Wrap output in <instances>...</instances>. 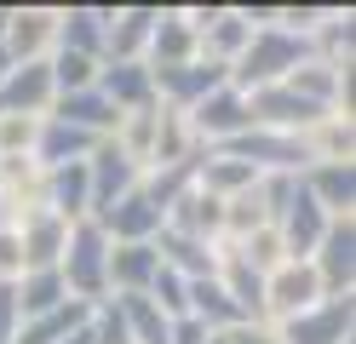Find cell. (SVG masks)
Here are the masks:
<instances>
[{
  "label": "cell",
  "mask_w": 356,
  "mask_h": 344,
  "mask_svg": "<svg viewBox=\"0 0 356 344\" xmlns=\"http://www.w3.org/2000/svg\"><path fill=\"white\" fill-rule=\"evenodd\" d=\"M86 316H92V304H58L47 316H35V321H17V338L12 344H63L75 327H86Z\"/></svg>",
  "instance_id": "4316f807"
},
{
  "label": "cell",
  "mask_w": 356,
  "mask_h": 344,
  "mask_svg": "<svg viewBox=\"0 0 356 344\" xmlns=\"http://www.w3.org/2000/svg\"><path fill=\"white\" fill-rule=\"evenodd\" d=\"M155 270H161V252H155V241L109 247V293H149Z\"/></svg>",
  "instance_id": "cb8c5ba5"
},
{
  "label": "cell",
  "mask_w": 356,
  "mask_h": 344,
  "mask_svg": "<svg viewBox=\"0 0 356 344\" xmlns=\"http://www.w3.org/2000/svg\"><path fill=\"white\" fill-rule=\"evenodd\" d=\"M115 310L127 321V338L132 344H167V327L172 321L149 304V293H115Z\"/></svg>",
  "instance_id": "83f0119b"
},
{
  "label": "cell",
  "mask_w": 356,
  "mask_h": 344,
  "mask_svg": "<svg viewBox=\"0 0 356 344\" xmlns=\"http://www.w3.org/2000/svg\"><path fill=\"white\" fill-rule=\"evenodd\" d=\"M350 333H356V293L322 298V304H310L299 316L276 321V338L282 344H345Z\"/></svg>",
  "instance_id": "3957f363"
},
{
  "label": "cell",
  "mask_w": 356,
  "mask_h": 344,
  "mask_svg": "<svg viewBox=\"0 0 356 344\" xmlns=\"http://www.w3.org/2000/svg\"><path fill=\"white\" fill-rule=\"evenodd\" d=\"M213 281L236 298V310L248 316V321H264V275L248 259H236L230 247H218V275H213Z\"/></svg>",
  "instance_id": "603a6c76"
},
{
  "label": "cell",
  "mask_w": 356,
  "mask_h": 344,
  "mask_svg": "<svg viewBox=\"0 0 356 344\" xmlns=\"http://www.w3.org/2000/svg\"><path fill=\"white\" fill-rule=\"evenodd\" d=\"M207 338H213V333H207L195 316H178L172 327H167V344H207Z\"/></svg>",
  "instance_id": "1f68e13d"
},
{
  "label": "cell",
  "mask_w": 356,
  "mask_h": 344,
  "mask_svg": "<svg viewBox=\"0 0 356 344\" xmlns=\"http://www.w3.org/2000/svg\"><path fill=\"white\" fill-rule=\"evenodd\" d=\"M24 275V259H17V236L0 229V281H17Z\"/></svg>",
  "instance_id": "d6a6232c"
},
{
  "label": "cell",
  "mask_w": 356,
  "mask_h": 344,
  "mask_svg": "<svg viewBox=\"0 0 356 344\" xmlns=\"http://www.w3.org/2000/svg\"><path fill=\"white\" fill-rule=\"evenodd\" d=\"M52 75H47V58L40 63H12L6 81H0V115H29V121H40V115L52 109Z\"/></svg>",
  "instance_id": "5bb4252c"
},
{
  "label": "cell",
  "mask_w": 356,
  "mask_h": 344,
  "mask_svg": "<svg viewBox=\"0 0 356 344\" xmlns=\"http://www.w3.org/2000/svg\"><path fill=\"white\" fill-rule=\"evenodd\" d=\"M0 17H6V6H0Z\"/></svg>",
  "instance_id": "74e56055"
},
{
  "label": "cell",
  "mask_w": 356,
  "mask_h": 344,
  "mask_svg": "<svg viewBox=\"0 0 356 344\" xmlns=\"http://www.w3.org/2000/svg\"><path fill=\"white\" fill-rule=\"evenodd\" d=\"M310 270L322 281V298H345L356 287V218H327V236L310 252Z\"/></svg>",
  "instance_id": "5b68a950"
},
{
  "label": "cell",
  "mask_w": 356,
  "mask_h": 344,
  "mask_svg": "<svg viewBox=\"0 0 356 344\" xmlns=\"http://www.w3.org/2000/svg\"><path fill=\"white\" fill-rule=\"evenodd\" d=\"M12 236H17V259H24V270H58L63 241H70V224H63L58 213H47V206H29V213L12 224Z\"/></svg>",
  "instance_id": "30bf717a"
},
{
  "label": "cell",
  "mask_w": 356,
  "mask_h": 344,
  "mask_svg": "<svg viewBox=\"0 0 356 344\" xmlns=\"http://www.w3.org/2000/svg\"><path fill=\"white\" fill-rule=\"evenodd\" d=\"M149 81H155V104L190 115L207 92H218V86L230 81V69L213 63V58H195V63H178V69H149Z\"/></svg>",
  "instance_id": "8992f818"
},
{
  "label": "cell",
  "mask_w": 356,
  "mask_h": 344,
  "mask_svg": "<svg viewBox=\"0 0 356 344\" xmlns=\"http://www.w3.org/2000/svg\"><path fill=\"white\" fill-rule=\"evenodd\" d=\"M58 275H63V293H70L75 304H104V298H109V236L92 218L70 224Z\"/></svg>",
  "instance_id": "7a4b0ae2"
},
{
  "label": "cell",
  "mask_w": 356,
  "mask_h": 344,
  "mask_svg": "<svg viewBox=\"0 0 356 344\" xmlns=\"http://www.w3.org/2000/svg\"><path fill=\"white\" fill-rule=\"evenodd\" d=\"M184 121H190V138H195L202 149H213V144H230V138H241V132L253 126V115H248V92H236V86L225 81L218 92H207V98L195 104V109L184 115Z\"/></svg>",
  "instance_id": "277c9868"
},
{
  "label": "cell",
  "mask_w": 356,
  "mask_h": 344,
  "mask_svg": "<svg viewBox=\"0 0 356 344\" xmlns=\"http://www.w3.org/2000/svg\"><path fill=\"white\" fill-rule=\"evenodd\" d=\"M161 229H172V236H190V241H218V236H225V201L190 183V190L167 206V224H161Z\"/></svg>",
  "instance_id": "9a60e30c"
},
{
  "label": "cell",
  "mask_w": 356,
  "mask_h": 344,
  "mask_svg": "<svg viewBox=\"0 0 356 344\" xmlns=\"http://www.w3.org/2000/svg\"><path fill=\"white\" fill-rule=\"evenodd\" d=\"M207 344H230V333H213V338H207Z\"/></svg>",
  "instance_id": "8d00e7d4"
},
{
  "label": "cell",
  "mask_w": 356,
  "mask_h": 344,
  "mask_svg": "<svg viewBox=\"0 0 356 344\" xmlns=\"http://www.w3.org/2000/svg\"><path fill=\"white\" fill-rule=\"evenodd\" d=\"M58 40V12L47 6H6L0 17V52L12 63H40Z\"/></svg>",
  "instance_id": "52a82bcc"
},
{
  "label": "cell",
  "mask_w": 356,
  "mask_h": 344,
  "mask_svg": "<svg viewBox=\"0 0 356 344\" xmlns=\"http://www.w3.org/2000/svg\"><path fill=\"white\" fill-rule=\"evenodd\" d=\"M310 304H322V281L310 264H276L264 275V327H276V321L299 316Z\"/></svg>",
  "instance_id": "9c48e42d"
},
{
  "label": "cell",
  "mask_w": 356,
  "mask_h": 344,
  "mask_svg": "<svg viewBox=\"0 0 356 344\" xmlns=\"http://www.w3.org/2000/svg\"><path fill=\"white\" fill-rule=\"evenodd\" d=\"M121 115H138L155 109V81H149V63H98V81H92Z\"/></svg>",
  "instance_id": "d6986e66"
},
{
  "label": "cell",
  "mask_w": 356,
  "mask_h": 344,
  "mask_svg": "<svg viewBox=\"0 0 356 344\" xmlns=\"http://www.w3.org/2000/svg\"><path fill=\"white\" fill-rule=\"evenodd\" d=\"M161 6H109V35H104V63H144L149 35Z\"/></svg>",
  "instance_id": "4fadbf2b"
},
{
  "label": "cell",
  "mask_w": 356,
  "mask_h": 344,
  "mask_svg": "<svg viewBox=\"0 0 356 344\" xmlns=\"http://www.w3.org/2000/svg\"><path fill=\"white\" fill-rule=\"evenodd\" d=\"M12 224H17V213H12V201L0 195V229H12Z\"/></svg>",
  "instance_id": "e575fe53"
},
{
  "label": "cell",
  "mask_w": 356,
  "mask_h": 344,
  "mask_svg": "<svg viewBox=\"0 0 356 344\" xmlns=\"http://www.w3.org/2000/svg\"><path fill=\"white\" fill-rule=\"evenodd\" d=\"M138 178H144V172H138V167H132V161L104 138V144L86 155V195H92V218L109 213V206H115L127 190H138Z\"/></svg>",
  "instance_id": "7c38bea8"
},
{
  "label": "cell",
  "mask_w": 356,
  "mask_h": 344,
  "mask_svg": "<svg viewBox=\"0 0 356 344\" xmlns=\"http://www.w3.org/2000/svg\"><path fill=\"white\" fill-rule=\"evenodd\" d=\"M12 293H17V321H35V316H47V310H58V304H70L58 270H24V275L12 281Z\"/></svg>",
  "instance_id": "d4e9b609"
},
{
  "label": "cell",
  "mask_w": 356,
  "mask_h": 344,
  "mask_svg": "<svg viewBox=\"0 0 356 344\" xmlns=\"http://www.w3.org/2000/svg\"><path fill=\"white\" fill-rule=\"evenodd\" d=\"M299 183L310 190V201H316L327 218H350V206H356V167L350 161H316Z\"/></svg>",
  "instance_id": "ffe728a7"
},
{
  "label": "cell",
  "mask_w": 356,
  "mask_h": 344,
  "mask_svg": "<svg viewBox=\"0 0 356 344\" xmlns=\"http://www.w3.org/2000/svg\"><path fill=\"white\" fill-rule=\"evenodd\" d=\"M155 252H161V264L178 270L184 281H213L218 275V241H190V236L161 229V236H155Z\"/></svg>",
  "instance_id": "7402d4cb"
},
{
  "label": "cell",
  "mask_w": 356,
  "mask_h": 344,
  "mask_svg": "<svg viewBox=\"0 0 356 344\" xmlns=\"http://www.w3.org/2000/svg\"><path fill=\"white\" fill-rule=\"evenodd\" d=\"M195 58H202V40H195L190 17L184 12H161V17H155V35H149L144 63L149 69H178V63H195Z\"/></svg>",
  "instance_id": "44dd1931"
},
{
  "label": "cell",
  "mask_w": 356,
  "mask_h": 344,
  "mask_svg": "<svg viewBox=\"0 0 356 344\" xmlns=\"http://www.w3.org/2000/svg\"><path fill=\"white\" fill-rule=\"evenodd\" d=\"M92 344H132L127 338V321H121V310H115V298H104V304H92Z\"/></svg>",
  "instance_id": "f1b7e54d"
},
{
  "label": "cell",
  "mask_w": 356,
  "mask_h": 344,
  "mask_svg": "<svg viewBox=\"0 0 356 344\" xmlns=\"http://www.w3.org/2000/svg\"><path fill=\"white\" fill-rule=\"evenodd\" d=\"M276 236H282L287 264H310L316 241L327 236V213H322L316 201H310V190H305V183H293V201L282 206V218H276Z\"/></svg>",
  "instance_id": "8fae6325"
},
{
  "label": "cell",
  "mask_w": 356,
  "mask_h": 344,
  "mask_svg": "<svg viewBox=\"0 0 356 344\" xmlns=\"http://www.w3.org/2000/svg\"><path fill=\"white\" fill-rule=\"evenodd\" d=\"M230 344H282V338H276V327H264V321H248V327L230 333Z\"/></svg>",
  "instance_id": "836d02e7"
},
{
  "label": "cell",
  "mask_w": 356,
  "mask_h": 344,
  "mask_svg": "<svg viewBox=\"0 0 356 344\" xmlns=\"http://www.w3.org/2000/svg\"><path fill=\"white\" fill-rule=\"evenodd\" d=\"M104 35H109V6H63L58 12V52L104 63Z\"/></svg>",
  "instance_id": "e0dca14e"
},
{
  "label": "cell",
  "mask_w": 356,
  "mask_h": 344,
  "mask_svg": "<svg viewBox=\"0 0 356 344\" xmlns=\"http://www.w3.org/2000/svg\"><path fill=\"white\" fill-rule=\"evenodd\" d=\"M104 144V138H92V132H75V126H63V121H52V115H40V126H35V149H29V161L40 172H52V167H70V161H86Z\"/></svg>",
  "instance_id": "ac0fdd59"
},
{
  "label": "cell",
  "mask_w": 356,
  "mask_h": 344,
  "mask_svg": "<svg viewBox=\"0 0 356 344\" xmlns=\"http://www.w3.org/2000/svg\"><path fill=\"white\" fill-rule=\"evenodd\" d=\"M190 316L202 321L207 333H236V327H248V316L236 310V298L218 287V281H190Z\"/></svg>",
  "instance_id": "484cf974"
},
{
  "label": "cell",
  "mask_w": 356,
  "mask_h": 344,
  "mask_svg": "<svg viewBox=\"0 0 356 344\" xmlns=\"http://www.w3.org/2000/svg\"><path fill=\"white\" fill-rule=\"evenodd\" d=\"M92 224L109 236V247H138V241H155V236H161L167 213L144 195V183H138V190H127V195L109 206V213H98Z\"/></svg>",
  "instance_id": "ba28073f"
},
{
  "label": "cell",
  "mask_w": 356,
  "mask_h": 344,
  "mask_svg": "<svg viewBox=\"0 0 356 344\" xmlns=\"http://www.w3.org/2000/svg\"><path fill=\"white\" fill-rule=\"evenodd\" d=\"M52 121H63V126H75V132H92V138H115V126H121V109L104 98L98 86H86V92H63V98H52Z\"/></svg>",
  "instance_id": "2e32d148"
},
{
  "label": "cell",
  "mask_w": 356,
  "mask_h": 344,
  "mask_svg": "<svg viewBox=\"0 0 356 344\" xmlns=\"http://www.w3.org/2000/svg\"><path fill=\"white\" fill-rule=\"evenodd\" d=\"M86 321H92V316H86ZM63 344H92V327H75V333L63 338Z\"/></svg>",
  "instance_id": "d590c367"
},
{
  "label": "cell",
  "mask_w": 356,
  "mask_h": 344,
  "mask_svg": "<svg viewBox=\"0 0 356 344\" xmlns=\"http://www.w3.org/2000/svg\"><path fill=\"white\" fill-rule=\"evenodd\" d=\"M17 338V293L12 281H0V344H12Z\"/></svg>",
  "instance_id": "4dcf8cb0"
},
{
  "label": "cell",
  "mask_w": 356,
  "mask_h": 344,
  "mask_svg": "<svg viewBox=\"0 0 356 344\" xmlns=\"http://www.w3.org/2000/svg\"><path fill=\"white\" fill-rule=\"evenodd\" d=\"M316 58V46H310V35H293L282 29V23H259L248 52H241L230 63V86L236 92H259V86H282L287 75H293L299 63Z\"/></svg>",
  "instance_id": "6da1fadb"
},
{
  "label": "cell",
  "mask_w": 356,
  "mask_h": 344,
  "mask_svg": "<svg viewBox=\"0 0 356 344\" xmlns=\"http://www.w3.org/2000/svg\"><path fill=\"white\" fill-rule=\"evenodd\" d=\"M35 126L29 115H0V155H29L35 149Z\"/></svg>",
  "instance_id": "f546056e"
}]
</instances>
